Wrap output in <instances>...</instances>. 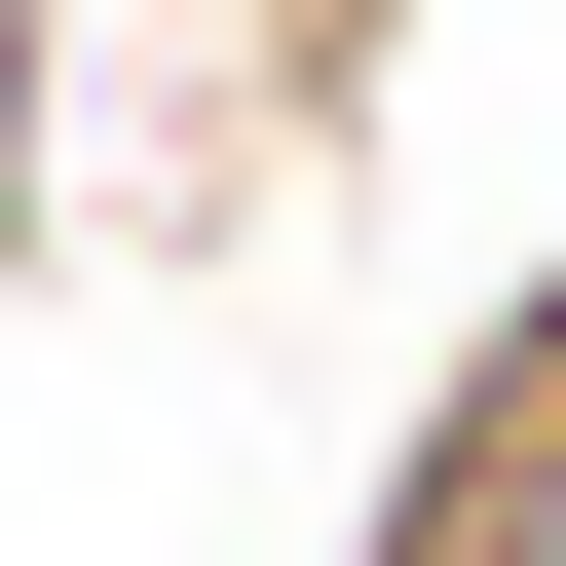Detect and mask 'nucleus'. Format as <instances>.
<instances>
[{"instance_id": "f257e3e1", "label": "nucleus", "mask_w": 566, "mask_h": 566, "mask_svg": "<svg viewBox=\"0 0 566 566\" xmlns=\"http://www.w3.org/2000/svg\"><path fill=\"white\" fill-rule=\"evenodd\" d=\"M378 566H566V303H528V340L453 378V453L378 491Z\"/></svg>"}]
</instances>
